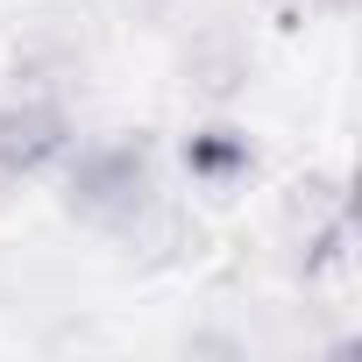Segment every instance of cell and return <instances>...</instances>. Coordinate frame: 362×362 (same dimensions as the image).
<instances>
[{"label": "cell", "instance_id": "6da1fadb", "mask_svg": "<svg viewBox=\"0 0 362 362\" xmlns=\"http://www.w3.org/2000/svg\"><path fill=\"white\" fill-rule=\"evenodd\" d=\"M57 206L64 221H78L86 235H128L156 199H163V163H156V142L142 128H121V135H100V142H78L64 163H57Z\"/></svg>", "mask_w": 362, "mask_h": 362}, {"label": "cell", "instance_id": "7a4b0ae2", "mask_svg": "<svg viewBox=\"0 0 362 362\" xmlns=\"http://www.w3.org/2000/svg\"><path fill=\"white\" fill-rule=\"evenodd\" d=\"M284 249L298 284H341L355 270V192L341 170H305L284 192Z\"/></svg>", "mask_w": 362, "mask_h": 362}, {"label": "cell", "instance_id": "3957f363", "mask_svg": "<svg viewBox=\"0 0 362 362\" xmlns=\"http://www.w3.org/2000/svg\"><path fill=\"white\" fill-rule=\"evenodd\" d=\"M78 149V114L57 93H8L0 100V185L57 177V163Z\"/></svg>", "mask_w": 362, "mask_h": 362}, {"label": "cell", "instance_id": "277c9868", "mask_svg": "<svg viewBox=\"0 0 362 362\" xmlns=\"http://www.w3.org/2000/svg\"><path fill=\"white\" fill-rule=\"evenodd\" d=\"M177 170H185V185L206 192V199H235L256 185V170H263V149L242 121L214 114V121H192L185 142H177Z\"/></svg>", "mask_w": 362, "mask_h": 362}, {"label": "cell", "instance_id": "5b68a950", "mask_svg": "<svg viewBox=\"0 0 362 362\" xmlns=\"http://www.w3.org/2000/svg\"><path fill=\"white\" fill-rule=\"evenodd\" d=\"M177 71H185V93H192V100L228 107V100L249 86L256 50H249V36H242L235 22H199V29L185 36V50H177Z\"/></svg>", "mask_w": 362, "mask_h": 362}, {"label": "cell", "instance_id": "8992f818", "mask_svg": "<svg viewBox=\"0 0 362 362\" xmlns=\"http://www.w3.org/2000/svg\"><path fill=\"white\" fill-rule=\"evenodd\" d=\"M8 78H15V93H57V100H71L86 86V36L64 29V22H29L22 43H15V57H8Z\"/></svg>", "mask_w": 362, "mask_h": 362}, {"label": "cell", "instance_id": "52a82bcc", "mask_svg": "<svg viewBox=\"0 0 362 362\" xmlns=\"http://www.w3.org/2000/svg\"><path fill=\"white\" fill-rule=\"evenodd\" d=\"M114 8H121L128 22H142V29H163V22H170V8H177V0H114Z\"/></svg>", "mask_w": 362, "mask_h": 362}, {"label": "cell", "instance_id": "ba28073f", "mask_svg": "<svg viewBox=\"0 0 362 362\" xmlns=\"http://www.w3.org/2000/svg\"><path fill=\"white\" fill-rule=\"evenodd\" d=\"M305 8H313V15H348L355 0H305Z\"/></svg>", "mask_w": 362, "mask_h": 362}]
</instances>
